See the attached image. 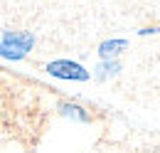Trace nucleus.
Returning a JSON list of instances; mask_svg holds the SVG:
<instances>
[{"mask_svg": "<svg viewBox=\"0 0 160 153\" xmlns=\"http://www.w3.org/2000/svg\"><path fill=\"white\" fill-rule=\"evenodd\" d=\"M32 45H35V35H32V32L8 30V32H2V37H0V57L12 59V62L25 59L27 52L32 50Z\"/></svg>", "mask_w": 160, "mask_h": 153, "instance_id": "1", "label": "nucleus"}, {"mask_svg": "<svg viewBox=\"0 0 160 153\" xmlns=\"http://www.w3.org/2000/svg\"><path fill=\"white\" fill-rule=\"evenodd\" d=\"M44 69H47V74L57 76V79H64V82H89L91 79V74L86 72V67H81L79 62H72V59H54Z\"/></svg>", "mask_w": 160, "mask_h": 153, "instance_id": "2", "label": "nucleus"}, {"mask_svg": "<svg viewBox=\"0 0 160 153\" xmlns=\"http://www.w3.org/2000/svg\"><path fill=\"white\" fill-rule=\"evenodd\" d=\"M128 50V40H103L99 45V57L101 59H118Z\"/></svg>", "mask_w": 160, "mask_h": 153, "instance_id": "3", "label": "nucleus"}, {"mask_svg": "<svg viewBox=\"0 0 160 153\" xmlns=\"http://www.w3.org/2000/svg\"><path fill=\"white\" fill-rule=\"evenodd\" d=\"M57 109H59L62 116H67V119H72V121H79V124H89V121H91V114H89L84 106L74 104V101H59Z\"/></svg>", "mask_w": 160, "mask_h": 153, "instance_id": "4", "label": "nucleus"}, {"mask_svg": "<svg viewBox=\"0 0 160 153\" xmlns=\"http://www.w3.org/2000/svg\"><path fill=\"white\" fill-rule=\"evenodd\" d=\"M121 72V59H101L99 67H96V79L103 82V79H108V76H116Z\"/></svg>", "mask_w": 160, "mask_h": 153, "instance_id": "5", "label": "nucleus"}]
</instances>
